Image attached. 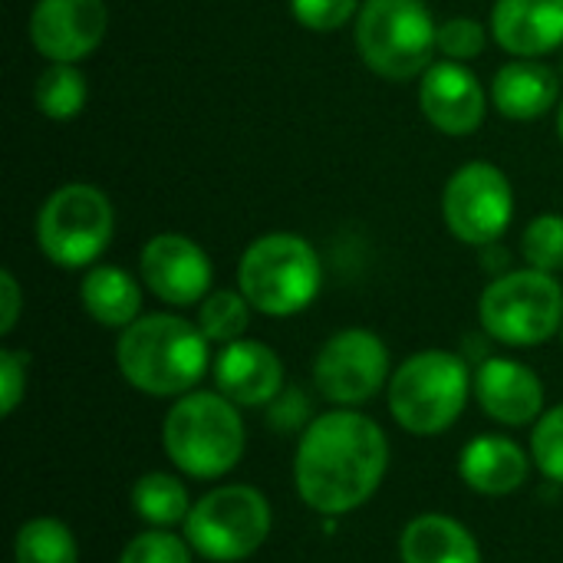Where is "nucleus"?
I'll use <instances>...</instances> for the list:
<instances>
[{
	"instance_id": "nucleus-1",
	"label": "nucleus",
	"mask_w": 563,
	"mask_h": 563,
	"mask_svg": "<svg viewBox=\"0 0 563 563\" xmlns=\"http://www.w3.org/2000/svg\"><path fill=\"white\" fill-rule=\"evenodd\" d=\"M389 442L383 429L353 409L317 416L297 445L294 482L317 515H350L366 505L386 478Z\"/></svg>"
},
{
	"instance_id": "nucleus-2",
	"label": "nucleus",
	"mask_w": 563,
	"mask_h": 563,
	"mask_svg": "<svg viewBox=\"0 0 563 563\" xmlns=\"http://www.w3.org/2000/svg\"><path fill=\"white\" fill-rule=\"evenodd\" d=\"M208 336L175 313H152L129 323L115 343L125 383L148 396H185L208 373Z\"/></svg>"
},
{
	"instance_id": "nucleus-3",
	"label": "nucleus",
	"mask_w": 563,
	"mask_h": 563,
	"mask_svg": "<svg viewBox=\"0 0 563 563\" xmlns=\"http://www.w3.org/2000/svg\"><path fill=\"white\" fill-rule=\"evenodd\" d=\"M162 442L178 472L221 478L244 455V419L221 393H185L165 416Z\"/></svg>"
},
{
	"instance_id": "nucleus-4",
	"label": "nucleus",
	"mask_w": 563,
	"mask_h": 563,
	"mask_svg": "<svg viewBox=\"0 0 563 563\" xmlns=\"http://www.w3.org/2000/svg\"><path fill=\"white\" fill-rule=\"evenodd\" d=\"M320 257L313 244L290 231L257 238L238 267V287L247 303L267 317H294L320 294Z\"/></svg>"
},
{
	"instance_id": "nucleus-5",
	"label": "nucleus",
	"mask_w": 563,
	"mask_h": 563,
	"mask_svg": "<svg viewBox=\"0 0 563 563\" xmlns=\"http://www.w3.org/2000/svg\"><path fill=\"white\" fill-rule=\"evenodd\" d=\"M472 373L459 353L422 350L389 379V412L412 435H442L468 402Z\"/></svg>"
},
{
	"instance_id": "nucleus-6",
	"label": "nucleus",
	"mask_w": 563,
	"mask_h": 563,
	"mask_svg": "<svg viewBox=\"0 0 563 563\" xmlns=\"http://www.w3.org/2000/svg\"><path fill=\"white\" fill-rule=\"evenodd\" d=\"M360 59L383 79H412L439 53V23L426 0H363L356 13Z\"/></svg>"
},
{
	"instance_id": "nucleus-7",
	"label": "nucleus",
	"mask_w": 563,
	"mask_h": 563,
	"mask_svg": "<svg viewBox=\"0 0 563 563\" xmlns=\"http://www.w3.org/2000/svg\"><path fill=\"white\" fill-rule=\"evenodd\" d=\"M482 327L508 346H541L563 327V287L554 274L525 267L498 274L478 303Z\"/></svg>"
},
{
	"instance_id": "nucleus-8",
	"label": "nucleus",
	"mask_w": 563,
	"mask_h": 563,
	"mask_svg": "<svg viewBox=\"0 0 563 563\" xmlns=\"http://www.w3.org/2000/svg\"><path fill=\"white\" fill-rule=\"evenodd\" d=\"M271 505L251 485H224L191 505L185 518V541L195 554L214 563L251 558L271 538Z\"/></svg>"
},
{
	"instance_id": "nucleus-9",
	"label": "nucleus",
	"mask_w": 563,
	"mask_h": 563,
	"mask_svg": "<svg viewBox=\"0 0 563 563\" xmlns=\"http://www.w3.org/2000/svg\"><path fill=\"white\" fill-rule=\"evenodd\" d=\"M112 205L96 185L56 188L36 214V244L46 261L66 271L89 267L112 241Z\"/></svg>"
},
{
	"instance_id": "nucleus-10",
	"label": "nucleus",
	"mask_w": 563,
	"mask_h": 563,
	"mask_svg": "<svg viewBox=\"0 0 563 563\" xmlns=\"http://www.w3.org/2000/svg\"><path fill=\"white\" fill-rule=\"evenodd\" d=\"M515 214V191L508 175L488 162L462 165L442 191V218L449 231L472 247L498 244Z\"/></svg>"
},
{
	"instance_id": "nucleus-11",
	"label": "nucleus",
	"mask_w": 563,
	"mask_h": 563,
	"mask_svg": "<svg viewBox=\"0 0 563 563\" xmlns=\"http://www.w3.org/2000/svg\"><path fill=\"white\" fill-rule=\"evenodd\" d=\"M313 383L333 406H363L389 383V350L369 330H340L320 346Z\"/></svg>"
},
{
	"instance_id": "nucleus-12",
	"label": "nucleus",
	"mask_w": 563,
	"mask_h": 563,
	"mask_svg": "<svg viewBox=\"0 0 563 563\" xmlns=\"http://www.w3.org/2000/svg\"><path fill=\"white\" fill-rule=\"evenodd\" d=\"M106 0H36L30 40L49 63H79L106 40Z\"/></svg>"
},
{
	"instance_id": "nucleus-13",
	"label": "nucleus",
	"mask_w": 563,
	"mask_h": 563,
	"mask_svg": "<svg viewBox=\"0 0 563 563\" xmlns=\"http://www.w3.org/2000/svg\"><path fill=\"white\" fill-rule=\"evenodd\" d=\"M139 271L145 287L172 307L201 303L211 294V261L205 247L175 231L155 234L142 247Z\"/></svg>"
},
{
	"instance_id": "nucleus-14",
	"label": "nucleus",
	"mask_w": 563,
	"mask_h": 563,
	"mask_svg": "<svg viewBox=\"0 0 563 563\" xmlns=\"http://www.w3.org/2000/svg\"><path fill=\"white\" fill-rule=\"evenodd\" d=\"M422 115L445 135H472L485 119V89L465 63H432L419 86Z\"/></svg>"
},
{
	"instance_id": "nucleus-15",
	"label": "nucleus",
	"mask_w": 563,
	"mask_h": 563,
	"mask_svg": "<svg viewBox=\"0 0 563 563\" xmlns=\"http://www.w3.org/2000/svg\"><path fill=\"white\" fill-rule=\"evenodd\" d=\"M214 383L224 399L244 409L271 406L284 389L280 356L257 340H234L214 360Z\"/></svg>"
},
{
	"instance_id": "nucleus-16",
	"label": "nucleus",
	"mask_w": 563,
	"mask_h": 563,
	"mask_svg": "<svg viewBox=\"0 0 563 563\" xmlns=\"http://www.w3.org/2000/svg\"><path fill=\"white\" fill-rule=\"evenodd\" d=\"M478 406L501 426H528L544 409V386L534 369L518 360L492 356L475 373Z\"/></svg>"
},
{
	"instance_id": "nucleus-17",
	"label": "nucleus",
	"mask_w": 563,
	"mask_h": 563,
	"mask_svg": "<svg viewBox=\"0 0 563 563\" xmlns=\"http://www.w3.org/2000/svg\"><path fill=\"white\" fill-rule=\"evenodd\" d=\"M492 36L518 59H538L563 46V0H498Z\"/></svg>"
},
{
	"instance_id": "nucleus-18",
	"label": "nucleus",
	"mask_w": 563,
	"mask_h": 563,
	"mask_svg": "<svg viewBox=\"0 0 563 563\" xmlns=\"http://www.w3.org/2000/svg\"><path fill=\"white\" fill-rule=\"evenodd\" d=\"M528 455L518 442L505 435H482L462 449L459 475L462 482L488 498L515 495L528 482Z\"/></svg>"
},
{
	"instance_id": "nucleus-19",
	"label": "nucleus",
	"mask_w": 563,
	"mask_h": 563,
	"mask_svg": "<svg viewBox=\"0 0 563 563\" xmlns=\"http://www.w3.org/2000/svg\"><path fill=\"white\" fill-rule=\"evenodd\" d=\"M561 79L551 66L538 59H511L492 79V106L518 122L541 119L554 109Z\"/></svg>"
},
{
	"instance_id": "nucleus-20",
	"label": "nucleus",
	"mask_w": 563,
	"mask_h": 563,
	"mask_svg": "<svg viewBox=\"0 0 563 563\" xmlns=\"http://www.w3.org/2000/svg\"><path fill=\"white\" fill-rule=\"evenodd\" d=\"M402 563H482L478 541L449 515H419L399 538Z\"/></svg>"
},
{
	"instance_id": "nucleus-21",
	"label": "nucleus",
	"mask_w": 563,
	"mask_h": 563,
	"mask_svg": "<svg viewBox=\"0 0 563 563\" xmlns=\"http://www.w3.org/2000/svg\"><path fill=\"white\" fill-rule=\"evenodd\" d=\"M79 300L99 327H112V330H125L129 323L139 320L142 310L139 284L132 280L129 271L112 264H99L82 277Z\"/></svg>"
},
{
	"instance_id": "nucleus-22",
	"label": "nucleus",
	"mask_w": 563,
	"mask_h": 563,
	"mask_svg": "<svg viewBox=\"0 0 563 563\" xmlns=\"http://www.w3.org/2000/svg\"><path fill=\"white\" fill-rule=\"evenodd\" d=\"M132 508L152 528H172L191 515L185 485L165 472H148L132 485Z\"/></svg>"
},
{
	"instance_id": "nucleus-23",
	"label": "nucleus",
	"mask_w": 563,
	"mask_h": 563,
	"mask_svg": "<svg viewBox=\"0 0 563 563\" xmlns=\"http://www.w3.org/2000/svg\"><path fill=\"white\" fill-rule=\"evenodd\" d=\"M16 563H79L73 531L56 518H33L16 531L13 541Z\"/></svg>"
},
{
	"instance_id": "nucleus-24",
	"label": "nucleus",
	"mask_w": 563,
	"mask_h": 563,
	"mask_svg": "<svg viewBox=\"0 0 563 563\" xmlns=\"http://www.w3.org/2000/svg\"><path fill=\"white\" fill-rule=\"evenodd\" d=\"M33 99L46 119L66 122V119L79 115L86 106V76L76 69V63H49L36 76Z\"/></svg>"
},
{
	"instance_id": "nucleus-25",
	"label": "nucleus",
	"mask_w": 563,
	"mask_h": 563,
	"mask_svg": "<svg viewBox=\"0 0 563 563\" xmlns=\"http://www.w3.org/2000/svg\"><path fill=\"white\" fill-rule=\"evenodd\" d=\"M251 303L241 290H211L201 300L198 310V327L211 343H234L244 336L247 323H251Z\"/></svg>"
},
{
	"instance_id": "nucleus-26",
	"label": "nucleus",
	"mask_w": 563,
	"mask_h": 563,
	"mask_svg": "<svg viewBox=\"0 0 563 563\" xmlns=\"http://www.w3.org/2000/svg\"><path fill=\"white\" fill-rule=\"evenodd\" d=\"M521 254L534 271L558 274L563 267V214H538L525 228Z\"/></svg>"
},
{
	"instance_id": "nucleus-27",
	"label": "nucleus",
	"mask_w": 563,
	"mask_h": 563,
	"mask_svg": "<svg viewBox=\"0 0 563 563\" xmlns=\"http://www.w3.org/2000/svg\"><path fill=\"white\" fill-rule=\"evenodd\" d=\"M531 459L551 482L563 485V406H554L538 419L531 435Z\"/></svg>"
},
{
	"instance_id": "nucleus-28",
	"label": "nucleus",
	"mask_w": 563,
	"mask_h": 563,
	"mask_svg": "<svg viewBox=\"0 0 563 563\" xmlns=\"http://www.w3.org/2000/svg\"><path fill=\"white\" fill-rule=\"evenodd\" d=\"M119 563H191V544L165 528H152L125 544Z\"/></svg>"
},
{
	"instance_id": "nucleus-29",
	"label": "nucleus",
	"mask_w": 563,
	"mask_h": 563,
	"mask_svg": "<svg viewBox=\"0 0 563 563\" xmlns=\"http://www.w3.org/2000/svg\"><path fill=\"white\" fill-rule=\"evenodd\" d=\"M488 46V33L478 20L472 16H452L439 23V53L452 63H468L482 56Z\"/></svg>"
},
{
	"instance_id": "nucleus-30",
	"label": "nucleus",
	"mask_w": 563,
	"mask_h": 563,
	"mask_svg": "<svg viewBox=\"0 0 563 563\" xmlns=\"http://www.w3.org/2000/svg\"><path fill=\"white\" fill-rule=\"evenodd\" d=\"M363 0H290L300 26L317 33H333L360 13Z\"/></svg>"
},
{
	"instance_id": "nucleus-31",
	"label": "nucleus",
	"mask_w": 563,
	"mask_h": 563,
	"mask_svg": "<svg viewBox=\"0 0 563 563\" xmlns=\"http://www.w3.org/2000/svg\"><path fill=\"white\" fill-rule=\"evenodd\" d=\"M26 353L16 350H0V412L13 416V409L20 406L23 393H26Z\"/></svg>"
},
{
	"instance_id": "nucleus-32",
	"label": "nucleus",
	"mask_w": 563,
	"mask_h": 563,
	"mask_svg": "<svg viewBox=\"0 0 563 563\" xmlns=\"http://www.w3.org/2000/svg\"><path fill=\"white\" fill-rule=\"evenodd\" d=\"M0 300H3V310H0V333H10L16 327V317H20V287L13 280L10 271L0 274Z\"/></svg>"
},
{
	"instance_id": "nucleus-33",
	"label": "nucleus",
	"mask_w": 563,
	"mask_h": 563,
	"mask_svg": "<svg viewBox=\"0 0 563 563\" xmlns=\"http://www.w3.org/2000/svg\"><path fill=\"white\" fill-rule=\"evenodd\" d=\"M558 132H561V142H563V102H561V112H558Z\"/></svg>"
},
{
	"instance_id": "nucleus-34",
	"label": "nucleus",
	"mask_w": 563,
	"mask_h": 563,
	"mask_svg": "<svg viewBox=\"0 0 563 563\" xmlns=\"http://www.w3.org/2000/svg\"><path fill=\"white\" fill-rule=\"evenodd\" d=\"M561 79H563V63H561Z\"/></svg>"
},
{
	"instance_id": "nucleus-35",
	"label": "nucleus",
	"mask_w": 563,
	"mask_h": 563,
	"mask_svg": "<svg viewBox=\"0 0 563 563\" xmlns=\"http://www.w3.org/2000/svg\"><path fill=\"white\" fill-rule=\"evenodd\" d=\"M561 340H563V327H561Z\"/></svg>"
}]
</instances>
